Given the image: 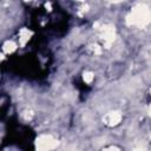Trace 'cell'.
<instances>
[{
	"label": "cell",
	"instance_id": "cell-7",
	"mask_svg": "<svg viewBox=\"0 0 151 151\" xmlns=\"http://www.w3.org/2000/svg\"><path fill=\"white\" fill-rule=\"evenodd\" d=\"M93 78H94V76H93V73H92V72H85V73H84V76H83L84 81H85V83H87V84H90V83L93 80Z\"/></svg>",
	"mask_w": 151,
	"mask_h": 151
},
{
	"label": "cell",
	"instance_id": "cell-6",
	"mask_svg": "<svg viewBox=\"0 0 151 151\" xmlns=\"http://www.w3.org/2000/svg\"><path fill=\"white\" fill-rule=\"evenodd\" d=\"M2 50H4L5 53H12L13 51L17 50V45H15L13 41H9V40H8V41H6V42L4 44Z\"/></svg>",
	"mask_w": 151,
	"mask_h": 151
},
{
	"label": "cell",
	"instance_id": "cell-11",
	"mask_svg": "<svg viewBox=\"0 0 151 151\" xmlns=\"http://www.w3.org/2000/svg\"><path fill=\"white\" fill-rule=\"evenodd\" d=\"M149 114L151 116V105H150V107H149Z\"/></svg>",
	"mask_w": 151,
	"mask_h": 151
},
{
	"label": "cell",
	"instance_id": "cell-1",
	"mask_svg": "<svg viewBox=\"0 0 151 151\" xmlns=\"http://www.w3.org/2000/svg\"><path fill=\"white\" fill-rule=\"evenodd\" d=\"M127 22L139 27H144L151 22V11L145 5H137L132 8L127 17Z\"/></svg>",
	"mask_w": 151,
	"mask_h": 151
},
{
	"label": "cell",
	"instance_id": "cell-2",
	"mask_svg": "<svg viewBox=\"0 0 151 151\" xmlns=\"http://www.w3.org/2000/svg\"><path fill=\"white\" fill-rule=\"evenodd\" d=\"M58 145V140L50 134L39 136L35 140V151H50Z\"/></svg>",
	"mask_w": 151,
	"mask_h": 151
},
{
	"label": "cell",
	"instance_id": "cell-3",
	"mask_svg": "<svg viewBox=\"0 0 151 151\" xmlns=\"http://www.w3.org/2000/svg\"><path fill=\"white\" fill-rule=\"evenodd\" d=\"M100 31V37L104 41V45L105 47H110V45L113 42L114 40V37H116V29L113 26H110V25H104L99 28Z\"/></svg>",
	"mask_w": 151,
	"mask_h": 151
},
{
	"label": "cell",
	"instance_id": "cell-10",
	"mask_svg": "<svg viewBox=\"0 0 151 151\" xmlns=\"http://www.w3.org/2000/svg\"><path fill=\"white\" fill-rule=\"evenodd\" d=\"M134 151H146V150H144V149H136Z\"/></svg>",
	"mask_w": 151,
	"mask_h": 151
},
{
	"label": "cell",
	"instance_id": "cell-4",
	"mask_svg": "<svg viewBox=\"0 0 151 151\" xmlns=\"http://www.w3.org/2000/svg\"><path fill=\"white\" fill-rule=\"evenodd\" d=\"M122 120V114L118 112V111H112V112H109L105 117H104V122L106 125L109 126H114L117 124H119Z\"/></svg>",
	"mask_w": 151,
	"mask_h": 151
},
{
	"label": "cell",
	"instance_id": "cell-9",
	"mask_svg": "<svg viewBox=\"0 0 151 151\" xmlns=\"http://www.w3.org/2000/svg\"><path fill=\"white\" fill-rule=\"evenodd\" d=\"M104 151H120V150H119V149H117V147H114V146H111V147L105 149Z\"/></svg>",
	"mask_w": 151,
	"mask_h": 151
},
{
	"label": "cell",
	"instance_id": "cell-8",
	"mask_svg": "<svg viewBox=\"0 0 151 151\" xmlns=\"http://www.w3.org/2000/svg\"><path fill=\"white\" fill-rule=\"evenodd\" d=\"M92 50H93V52H94L96 54H100V52H101V50L99 48V46H98V45L92 46Z\"/></svg>",
	"mask_w": 151,
	"mask_h": 151
},
{
	"label": "cell",
	"instance_id": "cell-5",
	"mask_svg": "<svg viewBox=\"0 0 151 151\" xmlns=\"http://www.w3.org/2000/svg\"><path fill=\"white\" fill-rule=\"evenodd\" d=\"M32 35V32L28 31L27 28H22L20 32H19V41H20V45L24 46L28 40H29V37Z\"/></svg>",
	"mask_w": 151,
	"mask_h": 151
}]
</instances>
